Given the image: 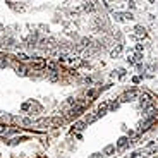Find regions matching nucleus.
Masks as SVG:
<instances>
[{"mask_svg": "<svg viewBox=\"0 0 158 158\" xmlns=\"http://www.w3.org/2000/svg\"><path fill=\"white\" fill-rule=\"evenodd\" d=\"M74 129H76V131H81V129H84V122H77V124L74 126Z\"/></svg>", "mask_w": 158, "mask_h": 158, "instance_id": "nucleus-6", "label": "nucleus"}, {"mask_svg": "<svg viewBox=\"0 0 158 158\" xmlns=\"http://www.w3.org/2000/svg\"><path fill=\"white\" fill-rule=\"evenodd\" d=\"M137 156H141V153H139V151H134V153L131 155V158H137Z\"/></svg>", "mask_w": 158, "mask_h": 158, "instance_id": "nucleus-11", "label": "nucleus"}, {"mask_svg": "<svg viewBox=\"0 0 158 158\" xmlns=\"http://www.w3.org/2000/svg\"><path fill=\"white\" fill-rule=\"evenodd\" d=\"M4 132H9V129L5 127V126H0V134H4Z\"/></svg>", "mask_w": 158, "mask_h": 158, "instance_id": "nucleus-10", "label": "nucleus"}, {"mask_svg": "<svg viewBox=\"0 0 158 158\" xmlns=\"http://www.w3.org/2000/svg\"><path fill=\"white\" fill-rule=\"evenodd\" d=\"M127 7H129V9H136V7H137V4H136V2H129V4H127Z\"/></svg>", "mask_w": 158, "mask_h": 158, "instance_id": "nucleus-8", "label": "nucleus"}, {"mask_svg": "<svg viewBox=\"0 0 158 158\" xmlns=\"http://www.w3.org/2000/svg\"><path fill=\"white\" fill-rule=\"evenodd\" d=\"M93 158H101V155H95V156H93Z\"/></svg>", "mask_w": 158, "mask_h": 158, "instance_id": "nucleus-13", "label": "nucleus"}, {"mask_svg": "<svg viewBox=\"0 0 158 158\" xmlns=\"http://www.w3.org/2000/svg\"><path fill=\"white\" fill-rule=\"evenodd\" d=\"M17 58H19V60H22V62H26V60H29V57H28L26 53H17Z\"/></svg>", "mask_w": 158, "mask_h": 158, "instance_id": "nucleus-5", "label": "nucleus"}, {"mask_svg": "<svg viewBox=\"0 0 158 158\" xmlns=\"http://www.w3.org/2000/svg\"><path fill=\"white\" fill-rule=\"evenodd\" d=\"M139 81H141V79L137 77V76H134V77H132V83H136V84H137V83H139Z\"/></svg>", "mask_w": 158, "mask_h": 158, "instance_id": "nucleus-12", "label": "nucleus"}, {"mask_svg": "<svg viewBox=\"0 0 158 158\" xmlns=\"http://www.w3.org/2000/svg\"><path fill=\"white\" fill-rule=\"evenodd\" d=\"M134 35H136L137 40H143V38L148 36V31H146L145 26H136V28H134Z\"/></svg>", "mask_w": 158, "mask_h": 158, "instance_id": "nucleus-1", "label": "nucleus"}, {"mask_svg": "<svg viewBox=\"0 0 158 158\" xmlns=\"http://www.w3.org/2000/svg\"><path fill=\"white\" fill-rule=\"evenodd\" d=\"M127 143H129L127 137H120V139H118V143H117V146H118V148H124V146L127 145Z\"/></svg>", "mask_w": 158, "mask_h": 158, "instance_id": "nucleus-4", "label": "nucleus"}, {"mask_svg": "<svg viewBox=\"0 0 158 158\" xmlns=\"http://www.w3.org/2000/svg\"><path fill=\"white\" fill-rule=\"evenodd\" d=\"M120 53H122V45H117V47L110 52V55H112V58H118L120 57Z\"/></svg>", "mask_w": 158, "mask_h": 158, "instance_id": "nucleus-2", "label": "nucleus"}, {"mask_svg": "<svg viewBox=\"0 0 158 158\" xmlns=\"http://www.w3.org/2000/svg\"><path fill=\"white\" fill-rule=\"evenodd\" d=\"M117 76L118 77H124L126 76V69H117Z\"/></svg>", "mask_w": 158, "mask_h": 158, "instance_id": "nucleus-7", "label": "nucleus"}, {"mask_svg": "<svg viewBox=\"0 0 158 158\" xmlns=\"http://www.w3.org/2000/svg\"><path fill=\"white\" fill-rule=\"evenodd\" d=\"M112 151H114V146H107V148H105V153H107V155L112 153Z\"/></svg>", "mask_w": 158, "mask_h": 158, "instance_id": "nucleus-9", "label": "nucleus"}, {"mask_svg": "<svg viewBox=\"0 0 158 158\" xmlns=\"http://www.w3.org/2000/svg\"><path fill=\"white\" fill-rule=\"evenodd\" d=\"M93 9H95V2H84L83 4V10H86V12H89Z\"/></svg>", "mask_w": 158, "mask_h": 158, "instance_id": "nucleus-3", "label": "nucleus"}]
</instances>
